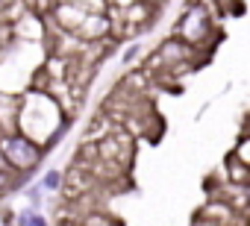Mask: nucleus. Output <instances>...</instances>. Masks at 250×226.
Masks as SVG:
<instances>
[{
  "label": "nucleus",
  "instance_id": "20e7f679",
  "mask_svg": "<svg viewBox=\"0 0 250 226\" xmlns=\"http://www.w3.org/2000/svg\"><path fill=\"white\" fill-rule=\"evenodd\" d=\"M59 182H62V173H59V170H50V173L44 176V182H42V185L53 191V188H59Z\"/></svg>",
  "mask_w": 250,
  "mask_h": 226
},
{
  "label": "nucleus",
  "instance_id": "f257e3e1",
  "mask_svg": "<svg viewBox=\"0 0 250 226\" xmlns=\"http://www.w3.org/2000/svg\"><path fill=\"white\" fill-rule=\"evenodd\" d=\"M206 15H203V9L200 6H191L188 12H186V18H183V24H180V33L186 36V38H191V41H200L203 36H206Z\"/></svg>",
  "mask_w": 250,
  "mask_h": 226
},
{
  "label": "nucleus",
  "instance_id": "39448f33",
  "mask_svg": "<svg viewBox=\"0 0 250 226\" xmlns=\"http://www.w3.org/2000/svg\"><path fill=\"white\" fill-rule=\"evenodd\" d=\"M136 53H139V44H133V47H130V50H127V56H124V62H130V59H133V56H136Z\"/></svg>",
  "mask_w": 250,
  "mask_h": 226
},
{
  "label": "nucleus",
  "instance_id": "f03ea898",
  "mask_svg": "<svg viewBox=\"0 0 250 226\" xmlns=\"http://www.w3.org/2000/svg\"><path fill=\"white\" fill-rule=\"evenodd\" d=\"M12 144H15L18 150H12L9 144H3V153L9 156V162H12L15 168H30V165L39 159V150H36L30 141H24V138H12Z\"/></svg>",
  "mask_w": 250,
  "mask_h": 226
},
{
  "label": "nucleus",
  "instance_id": "7ed1b4c3",
  "mask_svg": "<svg viewBox=\"0 0 250 226\" xmlns=\"http://www.w3.org/2000/svg\"><path fill=\"white\" fill-rule=\"evenodd\" d=\"M21 223H24V226H47L44 217L36 214V211H24V214H21Z\"/></svg>",
  "mask_w": 250,
  "mask_h": 226
},
{
  "label": "nucleus",
  "instance_id": "0eeeda50",
  "mask_svg": "<svg viewBox=\"0 0 250 226\" xmlns=\"http://www.w3.org/2000/svg\"><path fill=\"white\" fill-rule=\"evenodd\" d=\"M145 3H159V0H145Z\"/></svg>",
  "mask_w": 250,
  "mask_h": 226
},
{
  "label": "nucleus",
  "instance_id": "423d86ee",
  "mask_svg": "<svg viewBox=\"0 0 250 226\" xmlns=\"http://www.w3.org/2000/svg\"><path fill=\"white\" fill-rule=\"evenodd\" d=\"M6 182H9V176H6V170H0V188H3Z\"/></svg>",
  "mask_w": 250,
  "mask_h": 226
}]
</instances>
